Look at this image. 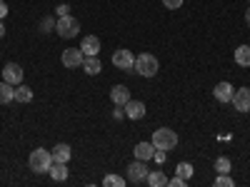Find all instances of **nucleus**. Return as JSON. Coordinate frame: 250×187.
I'll use <instances>...</instances> for the list:
<instances>
[{"label":"nucleus","mask_w":250,"mask_h":187,"mask_svg":"<svg viewBox=\"0 0 250 187\" xmlns=\"http://www.w3.org/2000/svg\"><path fill=\"white\" fill-rule=\"evenodd\" d=\"M28 165H30V170H33V172H50L53 155H50L48 150H43V148H38V150H33V152H30Z\"/></svg>","instance_id":"f03ea898"},{"label":"nucleus","mask_w":250,"mask_h":187,"mask_svg":"<svg viewBox=\"0 0 250 187\" xmlns=\"http://www.w3.org/2000/svg\"><path fill=\"white\" fill-rule=\"evenodd\" d=\"M148 185L150 187H165V185H168V177H165V172H160V170L148 172Z\"/></svg>","instance_id":"412c9836"},{"label":"nucleus","mask_w":250,"mask_h":187,"mask_svg":"<svg viewBox=\"0 0 250 187\" xmlns=\"http://www.w3.org/2000/svg\"><path fill=\"white\" fill-rule=\"evenodd\" d=\"M245 23H248V28H250V8L245 10Z\"/></svg>","instance_id":"2f4dec72"},{"label":"nucleus","mask_w":250,"mask_h":187,"mask_svg":"<svg viewBox=\"0 0 250 187\" xmlns=\"http://www.w3.org/2000/svg\"><path fill=\"white\" fill-rule=\"evenodd\" d=\"M153 145H155V150H173L175 145H178V135L170 130V128H160V130H155L153 132V140H150Z\"/></svg>","instance_id":"f257e3e1"},{"label":"nucleus","mask_w":250,"mask_h":187,"mask_svg":"<svg viewBox=\"0 0 250 187\" xmlns=\"http://www.w3.org/2000/svg\"><path fill=\"white\" fill-rule=\"evenodd\" d=\"M15 97V85H10V82H0V105H8V102H13Z\"/></svg>","instance_id":"f3484780"},{"label":"nucleus","mask_w":250,"mask_h":187,"mask_svg":"<svg viewBox=\"0 0 250 187\" xmlns=\"http://www.w3.org/2000/svg\"><path fill=\"white\" fill-rule=\"evenodd\" d=\"M3 80L10 82V85H20V82H23V68H20L18 62H8L3 68Z\"/></svg>","instance_id":"1a4fd4ad"},{"label":"nucleus","mask_w":250,"mask_h":187,"mask_svg":"<svg viewBox=\"0 0 250 187\" xmlns=\"http://www.w3.org/2000/svg\"><path fill=\"white\" fill-rule=\"evenodd\" d=\"M125 115L130 120H140V117H145V105L140 100H128L125 102Z\"/></svg>","instance_id":"f8f14e48"},{"label":"nucleus","mask_w":250,"mask_h":187,"mask_svg":"<svg viewBox=\"0 0 250 187\" xmlns=\"http://www.w3.org/2000/svg\"><path fill=\"white\" fill-rule=\"evenodd\" d=\"M163 5L168 8V10H178L183 5V0H163Z\"/></svg>","instance_id":"bb28decb"},{"label":"nucleus","mask_w":250,"mask_h":187,"mask_svg":"<svg viewBox=\"0 0 250 187\" xmlns=\"http://www.w3.org/2000/svg\"><path fill=\"white\" fill-rule=\"evenodd\" d=\"M103 185L105 187H125V180L120 175H105L103 177Z\"/></svg>","instance_id":"5701e85b"},{"label":"nucleus","mask_w":250,"mask_h":187,"mask_svg":"<svg viewBox=\"0 0 250 187\" xmlns=\"http://www.w3.org/2000/svg\"><path fill=\"white\" fill-rule=\"evenodd\" d=\"M233 93H235V88L230 85V82H218V85L213 88V95H215L218 102H230Z\"/></svg>","instance_id":"9d476101"},{"label":"nucleus","mask_w":250,"mask_h":187,"mask_svg":"<svg viewBox=\"0 0 250 187\" xmlns=\"http://www.w3.org/2000/svg\"><path fill=\"white\" fill-rule=\"evenodd\" d=\"M3 37H5V23L0 20V40H3Z\"/></svg>","instance_id":"7c9ffc66"},{"label":"nucleus","mask_w":250,"mask_h":187,"mask_svg":"<svg viewBox=\"0 0 250 187\" xmlns=\"http://www.w3.org/2000/svg\"><path fill=\"white\" fill-rule=\"evenodd\" d=\"M133 152H135V160H145V162H148L155 155V145L153 142H138Z\"/></svg>","instance_id":"ddd939ff"},{"label":"nucleus","mask_w":250,"mask_h":187,"mask_svg":"<svg viewBox=\"0 0 250 187\" xmlns=\"http://www.w3.org/2000/svg\"><path fill=\"white\" fill-rule=\"evenodd\" d=\"M8 15V5H5V0H0V20H3Z\"/></svg>","instance_id":"c756f323"},{"label":"nucleus","mask_w":250,"mask_h":187,"mask_svg":"<svg viewBox=\"0 0 250 187\" xmlns=\"http://www.w3.org/2000/svg\"><path fill=\"white\" fill-rule=\"evenodd\" d=\"M113 65L118 70H125V73H135V55L128 48H120L113 53Z\"/></svg>","instance_id":"39448f33"},{"label":"nucleus","mask_w":250,"mask_h":187,"mask_svg":"<svg viewBox=\"0 0 250 187\" xmlns=\"http://www.w3.org/2000/svg\"><path fill=\"white\" fill-rule=\"evenodd\" d=\"M233 108L238 112H250V88H240L233 93Z\"/></svg>","instance_id":"0eeeda50"},{"label":"nucleus","mask_w":250,"mask_h":187,"mask_svg":"<svg viewBox=\"0 0 250 187\" xmlns=\"http://www.w3.org/2000/svg\"><path fill=\"white\" fill-rule=\"evenodd\" d=\"M185 182H188V180H183V177H178V175H175L173 180H168L170 187H185Z\"/></svg>","instance_id":"cd10ccee"},{"label":"nucleus","mask_w":250,"mask_h":187,"mask_svg":"<svg viewBox=\"0 0 250 187\" xmlns=\"http://www.w3.org/2000/svg\"><path fill=\"white\" fill-rule=\"evenodd\" d=\"M148 180V168H145V160H135L128 165V182L138 185V182H145Z\"/></svg>","instance_id":"423d86ee"},{"label":"nucleus","mask_w":250,"mask_h":187,"mask_svg":"<svg viewBox=\"0 0 250 187\" xmlns=\"http://www.w3.org/2000/svg\"><path fill=\"white\" fill-rule=\"evenodd\" d=\"M50 177H53L55 182L68 180V162H53V165H50Z\"/></svg>","instance_id":"dca6fc26"},{"label":"nucleus","mask_w":250,"mask_h":187,"mask_svg":"<svg viewBox=\"0 0 250 187\" xmlns=\"http://www.w3.org/2000/svg\"><path fill=\"white\" fill-rule=\"evenodd\" d=\"M58 15H60V18H62V15H70V5H65V3L58 5Z\"/></svg>","instance_id":"c85d7f7f"},{"label":"nucleus","mask_w":250,"mask_h":187,"mask_svg":"<svg viewBox=\"0 0 250 187\" xmlns=\"http://www.w3.org/2000/svg\"><path fill=\"white\" fill-rule=\"evenodd\" d=\"M110 100L115 102V105H120V108H125V102L130 100V90L125 88V85H115L113 90H110Z\"/></svg>","instance_id":"4468645a"},{"label":"nucleus","mask_w":250,"mask_h":187,"mask_svg":"<svg viewBox=\"0 0 250 187\" xmlns=\"http://www.w3.org/2000/svg\"><path fill=\"white\" fill-rule=\"evenodd\" d=\"M215 170H218L220 175H228V172L233 170V168H230V160H228V157H218V160H215Z\"/></svg>","instance_id":"b1692460"},{"label":"nucleus","mask_w":250,"mask_h":187,"mask_svg":"<svg viewBox=\"0 0 250 187\" xmlns=\"http://www.w3.org/2000/svg\"><path fill=\"white\" fill-rule=\"evenodd\" d=\"M80 50H83V55H85V57L98 55L100 53V40L95 35H85V37H83V43H80Z\"/></svg>","instance_id":"9b49d317"},{"label":"nucleus","mask_w":250,"mask_h":187,"mask_svg":"<svg viewBox=\"0 0 250 187\" xmlns=\"http://www.w3.org/2000/svg\"><path fill=\"white\" fill-rule=\"evenodd\" d=\"M175 172H178V177H183V180H190V177H193V165H190V162H180L178 168H175Z\"/></svg>","instance_id":"4be33fe9"},{"label":"nucleus","mask_w":250,"mask_h":187,"mask_svg":"<svg viewBox=\"0 0 250 187\" xmlns=\"http://www.w3.org/2000/svg\"><path fill=\"white\" fill-rule=\"evenodd\" d=\"M53 162H70V145H65V142H60V145H55L53 148Z\"/></svg>","instance_id":"2eb2a0df"},{"label":"nucleus","mask_w":250,"mask_h":187,"mask_svg":"<svg viewBox=\"0 0 250 187\" xmlns=\"http://www.w3.org/2000/svg\"><path fill=\"white\" fill-rule=\"evenodd\" d=\"M15 102H20V105H25V102H30L33 100V90L30 88H25L23 82L20 85H15V97H13Z\"/></svg>","instance_id":"a211bd4d"},{"label":"nucleus","mask_w":250,"mask_h":187,"mask_svg":"<svg viewBox=\"0 0 250 187\" xmlns=\"http://www.w3.org/2000/svg\"><path fill=\"white\" fill-rule=\"evenodd\" d=\"M158 68H160L158 65V57L150 55V53H143V55L135 57V73L143 75V77H153L158 73Z\"/></svg>","instance_id":"7ed1b4c3"},{"label":"nucleus","mask_w":250,"mask_h":187,"mask_svg":"<svg viewBox=\"0 0 250 187\" xmlns=\"http://www.w3.org/2000/svg\"><path fill=\"white\" fill-rule=\"evenodd\" d=\"M235 62H238L240 68H250V45L235 48Z\"/></svg>","instance_id":"aec40b11"},{"label":"nucleus","mask_w":250,"mask_h":187,"mask_svg":"<svg viewBox=\"0 0 250 187\" xmlns=\"http://www.w3.org/2000/svg\"><path fill=\"white\" fill-rule=\"evenodd\" d=\"M248 3H250V0H248Z\"/></svg>","instance_id":"473e14b6"},{"label":"nucleus","mask_w":250,"mask_h":187,"mask_svg":"<svg viewBox=\"0 0 250 187\" xmlns=\"http://www.w3.org/2000/svg\"><path fill=\"white\" fill-rule=\"evenodd\" d=\"M55 23H58V20H53V18H45L43 23H40V30H43V33H50V30H55Z\"/></svg>","instance_id":"393cba45"},{"label":"nucleus","mask_w":250,"mask_h":187,"mask_svg":"<svg viewBox=\"0 0 250 187\" xmlns=\"http://www.w3.org/2000/svg\"><path fill=\"white\" fill-rule=\"evenodd\" d=\"M62 65L65 68H83V60H85V55H83L80 48H68L65 53H62Z\"/></svg>","instance_id":"6e6552de"},{"label":"nucleus","mask_w":250,"mask_h":187,"mask_svg":"<svg viewBox=\"0 0 250 187\" xmlns=\"http://www.w3.org/2000/svg\"><path fill=\"white\" fill-rule=\"evenodd\" d=\"M83 68H85V73H88V75H98V73L103 70V62L98 60V55H90V57L83 60Z\"/></svg>","instance_id":"6ab92c4d"},{"label":"nucleus","mask_w":250,"mask_h":187,"mask_svg":"<svg viewBox=\"0 0 250 187\" xmlns=\"http://www.w3.org/2000/svg\"><path fill=\"white\" fill-rule=\"evenodd\" d=\"M55 33L62 40H70V37H75L80 33V23L73 15H62V18H58V23H55Z\"/></svg>","instance_id":"20e7f679"},{"label":"nucleus","mask_w":250,"mask_h":187,"mask_svg":"<svg viewBox=\"0 0 250 187\" xmlns=\"http://www.w3.org/2000/svg\"><path fill=\"white\" fill-rule=\"evenodd\" d=\"M233 185H235V182L228 177V175H220V177L215 180V187H233Z\"/></svg>","instance_id":"a878e982"}]
</instances>
